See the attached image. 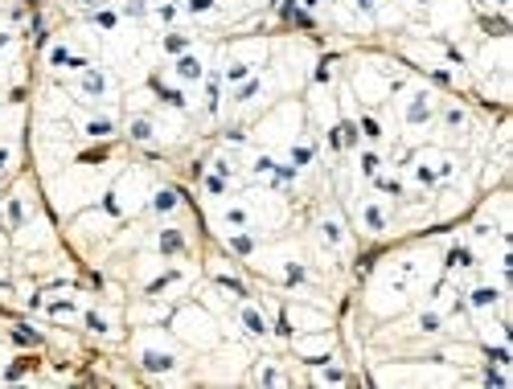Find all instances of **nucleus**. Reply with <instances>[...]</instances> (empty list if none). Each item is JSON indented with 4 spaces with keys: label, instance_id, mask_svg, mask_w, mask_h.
<instances>
[{
    "label": "nucleus",
    "instance_id": "1",
    "mask_svg": "<svg viewBox=\"0 0 513 389\" xmlns=\"http://www.w3.org/2000/svg\"><path fill=\"white\" fill-rule=\"evenodd\" d=\"M144 365L156 369V373H165V369H173V356H165V352H144Z\"/></svg>",
    "mask_w": 513,
    "mask_h": 389
},
{
    "label": "nucleus",
    "instance_id": "2",
    "mask_svg": "<svg viewBox=\"0 0 513 389\" xmlns=\"http://www.w3.org/2000/svg\"><path fill=\"white\" fill-rule=\"evenodd\" d=\"M177 70H181V78H197V74H201V66H197L193 58H181V62H177Z\"/></svg>",
    "mask_w": 513,
    "mask_h": 389
},
{
    "label": "nucleus",
    "instance_id": "3",
    "mask_svg": "<svg viewBox=\"0 0 513 389\" xmlns=\"http://www.w3.org/2000/svg\"><path fill=\"white\" fill-rule=\"evenodd\" d=\"M132 136H136V140H148V136H152V123H148V119H136V127H132Z\"/></svg>",
    "mask_w": 513,
    "mask_h": 389
},
{
    "label": "nucleus",
    "instance_id": "4",
    "mask_svg": "<svg viewBox=\"0 0 513 389\" xmlns=\"http://www.w3.org/2000/svg\"><path fill=\"white\" fill-rule=\"evenodd\" d=\"M242 324H246V332H263V320L254 312H242Z\"/></svg>",
    "mask_w": 513,
    "mask_h": 389
},
{
    "label": "nucleus",
    "instance_id": "5",
    "mask_svg": "<svg viewBox=\"0 0 513 389\" xmlns=\"http://www.w3.org/2000/svg\"><path fill=\"white\" fill-rule=\"evenodd\" d=\"M493 299H497V291H488V287H484V291H472V303H476V307H480V303H493Z\"/></svg>",
    "mask_w": 513,
    "mask_h": 389
},
{
    "label": "nucleus",
    "instance_id": "6",
    "mask_svg": "<svg viewBox=\"0 0 513 389\" xmlns=\"http://www.w3.org/2000/svg\"><path fill=\"white\" fill-rule=\"evenodd\" d=\"M173 205H177V193H160L156 197V209H173Z\"/></svg>",
    "mask_w": 513,
    "mask_h": 389
},
{
    "label": "nucleus",
    "instance_id": "7",
    "mask_svg": "<svg viewBox=\"0 0 513 389\" xmlns=\"http://www.w3.org/2000/svg\"><path fill=\"white\" fill-rule=\"evenodd\" d=\"M86 90H90V94H99V90H103V78H99V74H90V78H86Z\"/></svg>",
    "mask_w": 513,
    "mask_h": 389
},
{
    "label": "nucleus",
    "instance_id": "8",
    "mask_svg": "<svg viewBox=\"0 0 513 389\" xmlns=\"http://www.w3.org/2000/svg\"><path fill=\"white\" fill-rule=\"evenodd\" d=\"M165 102H173V107H181V102H185V94H181V90H165Z\"/></svg>",
    "mask_w": 513,
    "mask_h": 389
},
{
    "label": "nucleus",
    "instance_id": "9",
    "mask_svg": "<svg viewBox=\"0 0 513 389\" xmlns=\"http://www.w3.org/2000/svg\"><path fill=\"white\" fill-rule=\"evenodd\" d=\"M86 132H90V136H107V132H111V123H90Z\"/></svg>",
    "mask_w": 513,
    "mask_h": 389
},
{
    "label": "nucleus",
    "instance_id": "10",
    "mask_svg": "<svg viewBox=\"0 0 513 389\" xmlns=\"http://www.w3.org/2000/svg\"><path fill=\"white\" fill-rule=\"evenodd\" d=\"M365 221H369L374 229H382V213H378V209H369V213H365Z\"/></svg>",
    "mask_w": 513,
    "mask_h": 389
},
{
    "label": "nucleus",
    "instance_id": "11",
    "mask_svg": "<svg viewBox=\"0 0 513 389\" xmlns=\"http://www.w3.org/2000/svg\"><path fill=\"white\" fill-rule=\"evenodd\" d=\"M5 160H9V152H0V164H5Z\"/></svg>",
    "mask_w": 513,
    "mask_h": 389
}]
</instances>
